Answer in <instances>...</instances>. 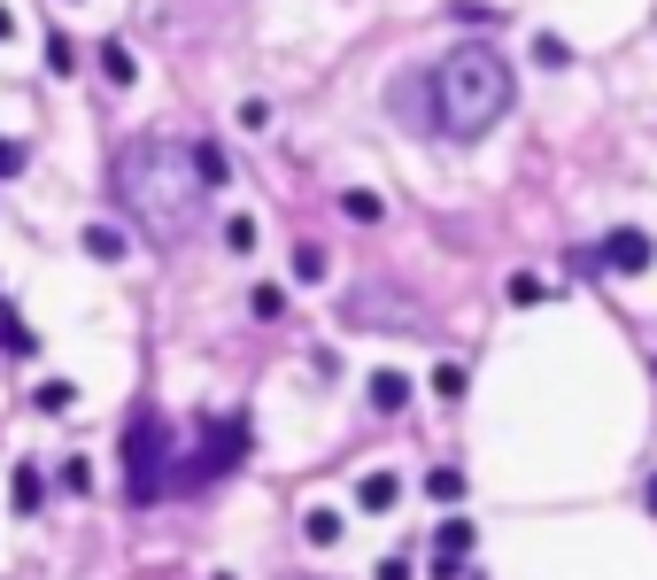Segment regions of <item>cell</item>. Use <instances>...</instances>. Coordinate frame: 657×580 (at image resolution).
Wrapping results in <instances>:
<instances>
[{"instance_id":"4","label":"cell","mask_w":657,"mask_h":580,"mask_svg":"<svg viewBox=\"0 0 657 580\" xmlns=\"http://www.w3.org/2000/svg\"><path fill=\"white\" fill-rule=\"evenodd\" d=\"M596 264H604V271H619V279H642V271L657 264V247H649V232H642V225H619V232L596 247Z\"/></svg>"},{"instance_id":"17","label":"cell","mask_w":657,"mask_h":580,"mask_svg":"<svg viewBox=\"0 0 657 580\" xmlns=\"http://www.w3.org/2000/svg\"><path fill=\"white\" fill-rule=\"evenodd\" d=\"M256 217H224V247H232V256H256Z\"/></svg>"},{"instance_id":"8","label":"cell","mask_w":657,"mask_h":580,"mask_svg":"<svg viewBox=\"0 0 657 580\" xmlns=\"http://www.w3.org/2000/svg\"><path fill=\"white\" fill-rule=\"evenodd\" d=\"M77 247H86L94 264H124V232H117V225H86V232H77Z\"/></svg>"},{"instance_id":"2","label":"cell","mask_w":657,"mask_h":580,"mask_svg":"<svg viewBox=\"0 0 657 580\" xmlns=\"http://www.w3.org/2000/svg\"><path fill=\"white\" fill-rule=\"evenodd\" d=\"M519 101V70L487 47V39H464L434 62V124L449 140H479V132H496Z\"/></svg>"},{"instance_id":"23","label":"cell","mask_w":657,"mask_h":580,"mask_svg":"<svg viewBox=\"0 0 657 580\" xmlns=\"http://www.w3.org/2000/svg\"><path fill=\"white\" fill-rule=\"evenodd\" d=\"M511 302H549V279H534V271H519V279H511Z\"/></svg>"},{"instance_id":"6","label":"cell","mask_w":657,"mask_h":580,"mask_svg":"<svg viewBox=\"0 0 657 580\" xmlns=\"http://www.w3.org/2000/svg\"><path fill=\"white\" fill-rule=\"evenodd\" d=\"M364 395H372L379 419H394V410L410 402V372H372V387H364Z\"/></svg>"},{"instance_id":"3","label":"cell","mask_w":657,"mask_h":580,"mask_svg":"<svg viewBox=\"0 0 657 580\" xmlns=\"http://www.w3.org/2000/svg\"><path fill=\"white\" fill-rule=\"evenodd\" d=\"M124 464H132V504L147 511L162 495V464H171V426H162L155 410H139V419L124 426Z\"/></svg>"},{"instance_id":"16","label":"cell","mask_w":657,"mask_h":580,"mask_svg":"<svg viewBox=\"0 0 657 580\" xmlns=\"http://www.w3.org/2000/svg\"><path fill=\"white\" fill-rule=\"evenodd\" d=\"M426 495H434V504H457V495H464V472H457V464H434V472H426Z\"/></svg>"},{"instance_id":"21","label":"cell","mask_w":657,"mask_h":580,"mask_svg":"<svg viewBox=\"0 0 657 580\" xmlns=\"http://www.w3.org/2000/svg\"><path fill=\"white\" fill-rule=\"evenodd\" d=\"M464 379H472L464 364H434V395H441V402H457V395H464Z\"/></svg>"},{"instance_id":"7","label":"cell","mask_w":657,"mask_h":580,"mask_svg":"<svg viewBox=\"0 0 657 580\" xmlns=\"http://www.w3.org/2000/svg\"><path fill=\"white\" fill-rule=\"evenodd\" d=\"M9 495H16V511H24V519H32V511H47V472H39V464H16Z\"/></svg>"},{"instance_id":"27","label":"cell","mask_w":657,"mask_h":580,"mask_svg":"<svg viewBox=\"0 0 657 580\" xmlns=\"http://www.w3.org/2000/svg\"><path fill=\"white\" fill-rule=\"evenodd\" d=\"M372 580H418V572H410V557H379V572Z\"/></svg>"},{"instance_id":"5","label":"cell","mask_w":657,"mask_h":580,"mask_svg":"<svg viewBox=\"0 0 657 580\" xmlns=\"http://www.w3.org/2000/svg\"><path fill=\"white\" fill-rule=\"evenodd\" d=\"M240 457H248V419H224V426H209V449H202V464H186L179 480H209V472H232Z\"/></svg>"},{"instance_id":"12","label":"cell","mask_w":657,"mask_h":580,"mask_svg":"<svg viewBox=\"0 0 657 580\" xmlns=\"http://www.w3.org/2000/svg\"><path fill=\"white\" fill-rule=\"evenodd\" d=\"M0 349H9V357H32V349H39V341H32V325H24L9 302H0Z\"/></svg>"},{"instance_id":"15","label":"cell","mask_w":657,"mask_h":580,"mask_svg":"<svg viewBox=\"0 0 657 580\" xmlns=\"http://www.w3.org/2000/svg\"><path fill=\"white\" fill-rule=\"evenodd\" d=\"M287 264H294V279H302V287H317V279H325V247H317V240H302Z\"/></svg>"},{"instance_id":"24","label":"cell","mask_w":657,"mask_h":580,"mask_svg":"<svg viewBox=\"0 0 657 580\" xmlns=\"http://www.w3.org/2000/svg\"><path fill=\"white\" fill-rule=\"evenodd\" d=\"M248 310H256V317H264V325H271V317H279V310H287V294H279V287H256V294H248Z\"/></svg>"},{"instance_id":"28","label":"cell","mask_w":657,"mask_h":580,"mask_svg":"<svg viewBox=\"0 0 657 580\" xmlns=\"http://www.w3.org/2000/svg\"><path fill=\"white\" fill-rule=\"evenodd\" d=\"M9 32H16V16H9V9H0V39H9Z\"/></svg>"},{"instance_id":"18","label":"cell","mask_w":657,"mask_h":580,"mask_svg":"<svg viewBox=\"0 0 657 580\" xmlns=\"http://www.w3.org/2000/svg\"><path fill=\"white\" fill-rule=\"evenodd\" d=\"M47 70H54V77H70V70H77V47H70V32H62V24L47 32Z\"/></svg>"},{"instance_id":"19","label":"cell","mask_w":657,"mask_h":580,"mask_svg":"<svg viewBox=\"0 0 657 580\" xmlns=\"http://www.w3.org/2000/svg\"><path fill=\"white\" fill-rule=\"evenodd\" d=\"M534 62H542V70H564V62H572V47H564L557 32H542V39H534Z\"/></svg>"},{"instance_id":"20","label":"cell","mask_w":657,"mask_h":580,"mask_svg":"<svg viewBox=\"0 0 657 580\" xmlns=\"http://www.w3.org/2000/svg\"><path fill=\"white\" fill-rule=\"evenodd\" d=\"M341 209H349L356 225H379V217H387V202H379V194H341Z\"/></svg>"},{"instance_id":"25","label":"cell","mask_w":657,"mask_h":580,"mask_svg":"<svg viewBox=\"0 0 657 580\" xmlns=\"http://www.w3.org/2000/svg\"><path fill=\"white\" fill-rule=\"evenodd\" d=\"M70 402H77L70 379H47V387H39V410H70Z\"/></svg>"},{"instance_id":"1","label":"cell","mask_w":657,"mask_h":580,"mask_svg":"<svg viewBox=\"0 0 657 580\" xmlns=\"http://www.w3.org/2000/svg\"><path fill=\"white\" fill-rule=\"evenodd\" d=\"M117 202L147 225V240L179 247V240L202 225L209 186L194 179V155H186V147H171V140H139V147L117 155Z\"/></svg>"},{"instance_id":"14","label":"cell","mask_w":657,"mask_h":580,"mask_svg":"<svg viewBox=\"0 0 657 580\" xmlns=\"http://www.w3.org/2000/svg\"><path fill=\"white\" fill-rule=\"evenodd\" d=\"M302 534H309V549H333L341 542V511H302Z\"/></svg>"},{"instance_id":"10","label":"cell","mask_w":657,"mask_h":580,"mask_svg":"<svg viewBox=\"0 0 657 580\" xmlns=\"http://www.w3.org/2000/svg\"><path fill=\"white\" fill-rule=\"evenodd\" d=\"M472 519H441V534H434V557H472Z\"/></svg>"},{"instance_id":"11","label":"cell","mask_w":657,"mask_h":580,"mask_svg":"<svg viewBox=\"0 0 657 580\" xmlns=\"http://www.w3.org/2000/svg\"><path fill=\"white\" fill-rule=\"evenodd\" d=\"M186 155H194V179H202V186L217 194V186H224V147H209V140H194Z\"/></svg>"},{"instance_id":"26","label":"cell","mask_w":657,"mask_h":580,"mask_svg":"<svg viewBox=\"0 0 657 580\" xmlns=\"http://www.w3.org/2000/svg\"><path fill=\"white\" fill-rule=\"evenodd\" d=\"M24 171V140H0V179H16Z\"/></svg>"},{"instance_id":"29","label":"cell","mask_w":657,"mask_h":580,"mask_svg":"<svg viewBox=\"0 0 657 580\" xmlns=\"http://www.w3.org/2000/svg\"><path fill=\"white\" fill-rule=\"evenodd\" d=\"M649 519H657V480H649Z\"/></svg>"},{"instance_id":"13","label":"cell","mask_w":657,"mask_h":580,"mask_svg":"<svg viewBox=\"0 0 657 580\" xmlns=\"http://www.w3.org/2000/svg\"><path fill=\"white\" fill-rule=\"evenodd\" d=\"M101 70H109V86H132V77H139V62H132L124 39H101Z\"/></svg>"},{"instance_id":"22","label":"cell","mask_w":657,"mask_h":580,"mask_svg":"<svg viewBox=\"0 0 657 580\" xmlns=\"http://www.w3.org/2000/svg\"><path fill=\"white\" fill-rule=\"evenodd\" d=\"M62 487L86 495V487H94V464H86V457H62Z\"/></svg>"},{"instance_id":"9","label":"cell","mask_w":657,"mask_h":580,"mask_svg":"<svg viewBox=\"0 0 657 580\" xmlns=\"http://www.w3.org/2000/svg\"><path fill=\"white\" fill-rule=\"evenodd\" d=\"M394 495H402L394 472H364V480H356V504H364V511H394Z\"/></svg>"}]
</instances>
